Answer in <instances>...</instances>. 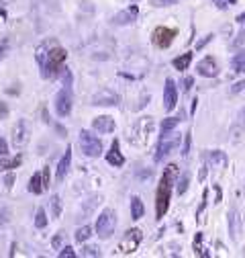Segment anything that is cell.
Instances as JSON below:
<instances>
[{
  "instance_id": "obj_1",
  "label": "cell",
  "mask_w": 245,
  "mask_h": 258,
  "mask_svg": "<svg viewBox=\"0 0 245 258\" xmlns=\"http://www.w3.org/2000/svg\"><path fill=\"white\" fill-rule=\"evenodd\" d=\"M176 178H178V166L176 164L166 166L164 174L160 178L158 190H156V215H158V219H162L168 213L170 199H172V186H174Z\"/></svg>"
},
{
  "instance_id": "obj_2",
  "label": "cell",
  "mask_w": 245,
  "mask_h": 258,
  "mask_svg": "<svg viewBox=\"0 0 245 258\" xmlns=\"http://www.w3.org/2000/svg\"><path fill=\"white\" fill-rule=\"evenodd\" d=\"M180 134H176V129H172V132H164L160 136V142H158V150H156V156H153V160L156 162H164V160L174 152L178 150L180 146Z\"/></svg>"
},
{
  "instance_id": "obj_3",
  "label": "cell",
  "mask_w": 245,
  "mask_h": 258,
  "mask_svg": "<svg viewBox=\"0 0 245 258\" xmlns=\"http://www.w3.org/2000/svg\"><path fill=\"white\" fill-rule=\"evenodd\" d=\"M94 230H96V236L100 240H108L114 234V230H116V213H114V209L106 207V209H102L98 213Z\"/></svg>"
},
{
  "instance_id": "obj_4",
  "label": "cell",
  "mask_w": 245,
  "mask_h": 258,
  "mask_svg": "<svg viewBox=\"0 0 245 258\" xmlns=\"http://www.w3.org/2000/svg\"><path fill=\"white\" fill-rule=\"evenodd\" d=\"M153 134V119L151 117H141L129 132V142L135 146H145Z\"/></svg>"
},
{
  "instance_id": "obj_5",
  "label": "cell",
  "mask_w": 245,
  "mask_h": 258,
  "mask_svg": "<svg viewBox=\"0 0 245 258\" xmlns=\"http://www.w3.org/2000/svg\"><path fill=\"white\" fill-rule=\"evenodd\" d=\"M68 59V51L64 47H51L45 53V63H43V76H55L59 68L64 66V61Z\"/></svg>"
},
{
  "instance_id": "obj_6",
  "label": "cell",
  "mask_w": 245,
  "mask_h": 258,
  "mask_svg": "<svg viewBox=\"0 0 245 258\" xmlns=\"http://www.w3.org/2000/svg\"><path fill=\"white\" fill-rule=\"evenodd\" d=\"M80 148H82V154L88 156V158H98L102 154V142L96 134L88 132V129H82L80 132Z\"/></svg>"
},
{
  "instance_id": "obj_7",
  "label": "cell",
  "mask_w": 245,
  "mask_h": 258,
  "mask_svg": "<svg viewBox=\"0 0 245 258\" xmlns=\"http://www.w3.org/2000/svg\"><path fill=\"white\" fill-rule=\"evenodd\" d=\"M143 242V232L133 228L129 232H125V236H122V240L118 242V254H133L139 244Z\"/></svg>"
},
{
  "instance_id": "obj_8",
  "label": "cell",
  "mask_w": 245,
  "mask_h": 258,
  "mask_svg": "<svg viewBox=\"0 0 245 258\" xmlns=\"http://www.w3.org/2000/svg\"><path fill=\"white\" fill-rule=\"evenodd\" d=\"M72 107H74V99H72V92L70 88H61L57 94H55V113L59 117H68L72 113Z\"/></svg>"
},
{
  "instance_id": "obj_9",
  "label": "cell",
  "mask_w": 245,
  "mask_h": 258,
  "mask_svg": "<svg viewBox=\"0 0 245 258\" xmlns=\"http://www.w3.org/2000/svg\"><path fill=\"white\" fill-rule=\"evenodd\" d=\"M178 35V31L176 29H170V27H158L156 31H153V35H151V41L156 47L160 49H168L174 41V37Z\"/></svg>"
},
{
  "instance_id": "obj_10",
  "label": "cell",
  "mask_w": 245,
  "mask_h": 258,
  "mask_svg": "<svg viewBox=\"0 0 245 258\" xmlns=\"http://www.w3.org/2000/svg\"><path fill=\"white\" fill-rule=\"evenodd\" d=\"M196 72L204 78H214L219 74V66H217V59H214L212 55H206L202 57L198 63H196Z\"/></svg>"
},
{
  "instance_id": "obj_11",
  "label": "cell",
  "mask_w": 245,
  "mask_h": 258,
  "mask_svg": "<svg viewBox=\"0 0 245 258\" xmlns=\"http://www.w3.org/2000/svg\"><path fill=\"white\" fill-rule=\"evenodd\" d=\"M118 103V94L112 92L110 88H100L94 96H92V103L90 105H100V107H110Z\"/></svg>"
},
{
  "instance_id": "obj_12",
  "label": "cell",
  "mask_w": 245,
  "mask_h": 258,
  "mask_svg": "<svg viewBox=\"0 0 245 258\" xmlns=\"http://www.w3.org/2000/svg\"><path fill=\"white\" fill-rule=\"evenodd\" d=\"M114 127H116V123H114V119L110 115H100V117L92 119V129H94L96 134H104V136L112 134Z\"/></svg>"
},
{
  "instance_id": "obj_13",
  "label": "cell",
  "mask_w": 245,
  "mask_h": 258,
  "mask_svg": "<svg viewBox=\"0 0 245 258\" xmlns=\"http://www.w3.org/2000/svg\"><path fill=\"white\" fill-rule=\"evenodd\" d=\"M176 105H178V88H176V82L172 78H168L166 86H164V109L172 111Z\"/></svg>"
},
{
  "instance_id": "obj_14",
  "label": "cell",
  "mask_w": 245,
  "mask_h": 258,
  "mask_svg": "<svg viewBox=\"0 0 245 258\" xmlns=\"http://www.w3.org/2000/svg\"><path fill=\"white\" fill-rule=\"evenodd\" d=\"M70 166H72V148H68L66 150V154L61 156V160H59V164H57V170H55V178L61 182L66 176H68V172H70Z\"/></svg>"
},
{
  "instance_id": "obj_15",
  "label": "cell",
  "mask_w": 245,
  "mask_h": 258,
  "mask_svg": "<svg viewBox=\"0 0 245 258\" xmlns=\"http://www.w3.org/2000/svg\"><path fill=\"white\" fill-rule=\"evenodd\" d=\"M106 162L110 166H114V168H120L122 164H125V156L120 154V148H118V142L116 140L110 144V150L106 152Z\"/></svg>"
},
{
  "instance_id": "obj_16",
  "label": "cell",
  "mask_w": 245,
  "mask_h": 258,
  "mask_svg": "<svg viewBox=\"0 0 245 258\" xmlns=\"http://www.w3.org/2000/svg\"><path fill=\"white\" fill-rule=\"evenodd\" d=\"M27 140H29L27 125H25V121H19V123H17V127L13 129V142H15V146H17V148H21V146H25V144H27Z\"/></svg>"
},
{
  "instance_id": "obj_17",
  "label": "cell",
  "mask_w": 245,
  "mask_h": 258,
  "mask_svg": "<svg viewBox=\"0 0 245 258\" xmlns=\"http://www.w3.org/2000/svg\"><path fill=\"white\" fill-rule=\"evenodd\" d=\"M29 192H33V195H41V192L45 190V186H43V178H41V172H35L33 176H31V180H29Z\"/></svg>"
},
{
  "instance_id": "obj_18",
  "label": "cell",
  "mask_w": 245,
  "mask_h": 258,
  "mask_svg": "<svg viewBox=\"0 0 245 258\" xmlns=\"http://www.w3.org/2000/svg\"><path fill=\"white\" fill-rule=\"evenodd\" d=\"M135 17H137V9L133 7V9H127V11L118 13V15L114 17V23H116V25H127V23H133Z\"/></svg>"
},
{
  "instance_id": "obj_19",
  "label": "cell",
  "mask_w": 245,
  "mask_h": 258,
  "mask_svg": "<svg viewBox=\"0 0 245 258\" xmlns=\"http://www.w3.org/2000/svg\"><path fill=\"white\" fill-rule=\"evenodd\" d=\"M190 61H192V53L188 51V53H182L180 57H176L172 63H174V68L176 70H180V72H184V70H188V66H190Z\"/></svg>"
},
{
  "instance_id": "obj_20",
  "label": "cell",
  "mask_w": 245,
  "mask_h": 258,
  "mask_svg": "<svg viewBox=\"0 0 245 258\" xmlns=\"http://www.w3.org/2000/svg\"><path fill=\"white\" fill-rule=\"evenodd\" d=\"M231 68H233V72H237V74H245V51H239L237 55H233Z\"/></svg>"
},
{
  "instance_id": "obj_21",
  "label": "cell",
  "mask_w": 245,
  "mask_h": 258,
  "mask_svg": "<svg viewBox=\"0 0 245 258\" xmlns=\"http://www.w3.org/2000/svg\"><path fill=\"white\" fill-rule=\"evenodd\" d=\"M145 213V207H143V201L139 197H131V217L133 219H141Z\"/></svg>"
},
{
  "instance_id": "obj_22",
  "label": "cell",
  "mask_w": 245,
  "mask_h": 258,
  "mask_svg": "<svg viewBox=\"0 0 245 258\" xmlns=\"http://www.w3.org/2000/svg\"><path fill=\"white\" fill-rule=\"evenodd\" d=\"M21 164V158H7V156H0V172L5 170H13Z\"/></svg>"
},
{
  "instance_id": "obj_23",
  "label": "cell",
  "mask_w": 245,
  "mask_h": 258,
  "mask_svg": "<svg viewBox=\"0 0 245 258\" xmlns=\"http://www.w3.org/2000/svg\"><path fill=\"white\" fill-rule=\"evenodd\" d=\"M90 236H92V228H90V225H82V228H78V230H76L74 240H76L78 244H84Z\"/></svg>"
},
{
  "instance_id": "obj_24",
  "label": "cell",
  "mask_w": 245,
  "mask_h": 258,
  "mask_svg": "<svg viewBox=\"0 0 245 258\" xmlns=\"http://www.w3.org/2000/svg\"><path fill=\"white\" fill-rule=\"evenodd\" d=\"M47 223H49L47 213H45L43 207H39L37 213H35V228H37V230H43V228H47Z\"/></svg>"
},
{
  "instance_id": "obj_25",
  "label": "cell",
  "mask_w": 245,
  "mask_h": 258,
  "mask_svg": "<svg viewBox=\"0 0 245 258\" xmlns=\"http://www.w3.org/2000/svg\"><path fill=\"white\" fill-rule=\"evenodd\" d=\"M49 203H51V217L53 219H59L61 217V197L59 195H53Z\"/></svg>"
},
{
  "instance_id": "obj_26",
  "label": "cell",
  "mask_w": 245,
  "mask_h": 258,
  "mask_svg": "<svg viewBox=\"0 0 245 258\" xmlns=\"http://www.w3.org/2000/svg\"><path fill=\"white\" fill-rule=\"evenodd\" d=\"M100 201H102V197H100V195H94V197H90V199H88V203H86V209H84V213H82V219H84V217H86L88 213H92V211H94V207H96V205H98Z\"/></svg>"
},
{
  "instance_id": "obj_27",
  "label": "cell",
  "mask_w": 245,
  "mask_h": 258,
  "mask_svg": "<svg viewBox=\"0 0 245 258\" xmlns=\"http://www.w3.org/2000/svg\"><path fill=\"white\" fill-rule=\"evenodd\" d=\"M178 123H180V119H178V117H168V119H164V121H162V134H164V132H172V129H176V127H178Z\"/></svg>"
},
{
  "instance_id": "obj_28",
  "label": "cell",
  "mask_w": 245,
  "mask_h": 258,
  "mask_svg": "<svg viewBox=\"0 0 245 258\" xmlns=\"http://www.w3.org/2000/svg\"><path fill=\"white\" fill-rule=\"evenodd\" d=\"M188 184H190V174H182L178 180V195H184L188 190Z\"/></svg>"
},
{
  "instance_id": "obj_29",
  "label": "cell",
  "mask_w": 245,
  "mask_h": 258,
  "mask_svg": "<svg viewBox=\"0 0 245 258\" xmlns=\"http://www.w3.org/2000/svg\"><path fill=\"white\" fill-rule=\"evenodd\" d=\"M210 158H212V162L219 164V166H225V164H227V156H225L223 152H219V150L210 152Z\"/></svg>"
},
{
  "instance_id": "obj_30",
  "label": "cell",
  "mask_w": 245,
  "mask_h": 258,
  "mask_svg": "<svg viewBox=\"0 0 245 258\" xmlns=\"http://www.w3.org/2000/svg\"><path fill=\"white\" fill-rule=\"evenodd\" d=\"M57 74L61 76V82H64V86H68V88L72 86V72H70L68 68H64V66H61Z\"/></svg>"
},
{
  "instance_id": "obj_31",
  "label": "cell",
  "mask_w": 245,
  "mask_h": 258,
  "mask_svg": "<svg viewBox=\"0 0 245 258\" xmlns=\"http://www.w3.org/2000/svg\"><path fill=\"white\" fill-rule=\"evenodd\" d=\"M59 256H61V258H74L76 252H74L72 246H61V248H59Z\"/></svg>"
},
{
  "instance_id": "obj_32",
  "label": "cell",
  "mask_w": 245,
  "mask_h": 258,
  "mask_svg": "<svg viewBox=\"0 0 245 258\" xmlns=\"http://www.w3.org/2000/svg\"><path fill=\"white\" fill-rule=\"evenodd\" d=\"M82 256H100V250L96 246H84L82 248Z\"/></svg>"
},
{
  "instance_id": "obj_33",
  "label": "cell",
  "mask_w": 245,
  "mask_h": 258,
  "mask_svg": "<svg viewBox=\"0 0 245 258\" xmlns=\"http://www.w3.org/2000/svg\"><path fill=\"white\" fill-rule=\"evenodd\" d=\"M190 144H192V138H190V134H186V138H184V148H182V156H188V154H190Z\"/></svg>"
},
{
  "instance_id": "obj_34",
  "label": "cell",
  "mask_w": 245,
  "mask_h": 258,
  "mask_svg": "<svg viewBox=\"0 0 245 258\" xmlns=\"http://www.w3.org/2000/svg\"><path fill=\"white\" fill-rule=\"evenodd\" d=\"M214 5H217L219 9H229L231 5H235V0H212Z\"/></svg>"
},
{
  "instance_id": "obj_35",
  "label": "cell",
  "mask_w": 245,
  "mask_h": 258,
  "mask_svg": "<svg viewBox=\"0 0 245 258\" xmlns=\"http://www.w3.org/2000/svg\"><path fill=\"white\" fill-rule=\"evenodd\" d=\"M9 154V144L5 138H0V156H7Z\"/></svg>"
},
{
  "instance_id": "obj_36",
  "label": "cell",
  "mask_w": 245,
  "mask_h": 258,
  "mask_svg": "<svg viewBox=\"0 0 245 258\" xmlns=\"http://www.w3.org/2000/svg\"><path fill=\"white\" fill-rule=\"evenodd\" d=\"M7 51H9V39H3V41H0V59L5 57Z\"/></svg>"
},
{
  "instance_id": "obj_37",
  "label": "cell",
  "mask_w": 245,
  "mask_h": 258,
  "mask_svg": "<svg viewBox=\"0 0 245 258\" xmlns=\"http://www.w3.org/2000/svg\"><path fill=\"white\" fill-rule=\"evenodd\" d=\"M41 178H43V186L47 188V186H49V166H45V168H43V172H41Z\"/></svg>"
},
{
  "instance_id": "obj_38",
  "label": "cell",
  "mask_w": 245,
  "mask_h": 258,
  "mask_svg": "<svg viewBox=\"0 0 245 258\" xmlns=\"http://www.w3.org/2000/svg\"><path fill=\"white\" fill-rule=\"evenodd\" d=\"M61 238H64V234H57V236L53 238V242H51V246H53L55 250H59V248H61Z\"/></svg>"
},
{
  "instance_id": "obj_39",
  "label": "cell",
  "mask_w": 245,
  "mask_h": 258,
  "mask_svg": "<svg viewBox=\"0 0 245 258\" xmlns=\"http://www.w3.org/2000/svg\"><path fill=\"white\" fill-rule=\"evenodd\" d=\"M9 117V107L7 103H0V119H7Z\"/></svg>"
},
{
  "instance_id": "obj_40",
  "label": "cell",
  "mask_w": 245,
  "mask_h": 258,
  "mask_svg": "<svg viewBox=\"0 0 245 258\" xmlns=\"http://www.w3.org/2000/svg\"><path fill=\"white\" fill-rule=\"evenodd\" d=\"M13 182H15V174L11 172V174H7V178H5V184H7V188H13Z\"/></svg>"
},
{
  "instance_id": "obj_41",
  "label": "cell",
  "mask_w": 245,
  "mask_h": 258,
  "mask_svg": "<svg viewBox=\"0 0 245 258\" xmlns=\"http://www.w3.org/2000/svg\"><path fill=\"white\" fill-rule=\"evenodd\" d=\"M243 86H245V80H241V82H237V84H233V88H231V92H241V90H243Z\"/></svg>"
},
{
  "instance_id": "obj_42",
  "label": "cell",
  "mask_w": 245,
  "mask_h": 258,
  "mask_svg": "<svg viewBox=\"0 0 245 258\" xmlns=\"http://www.w3.org/2000/svg\"><path fill=\"white\" fill-rule=\"evenodd\" d=\"M192 82H194L192 78H186V80H184V90H190V88H192Z\"/></svg>"
},
{
  "instance_id": "obj_43",
  "label": "cell",
  "mask_w": 245,
  "mask_h": 258,
  "mask_svg": "<svg viewBox=\"0 0 245 258\" xmlns=\"http://www.w3.org/2000/svg\"><path fill=\"white\" fill-rule=\"evenodd\" d=\"M210 39H212V35H206V37H204V39H202V41H200V43L196 45V49H200V47H204V43H208Z\"/></svg>"
},
{
  "instance_id": "obj_44",
  "label": "cell",
  "mask_w": 245,
  "mask_h": 258,
  "mask_svg": "<svg viewBox=\"0 0 245 258\" xmlns=\"http://www.w3.org/2000/svg\"><path fill=\"white\" fill-rule=\"evenodd\" d=\"M239 123L245 127V107H243V109H241V113H239Z\"/></svg>"
}]
</instances>
